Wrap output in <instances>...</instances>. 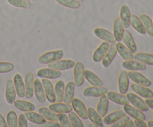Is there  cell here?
I'll use <instances>...</instances> for the list:
<instances>
[{
    "mask_svg": "<svg viewBox=\"0 0 153 127\" xmlns=\"http://www.w3.org/2000/svg\"><path fill=\"white\" fill-rule=\"evenodd\" d=\"M63 56H64V51L62 49L49 51V52H45L39 57L38 62L41 64H48L49 63L61 59Z\"/></svg>",
    "mask_w": 153,
    "mask_h": 127,
    "instance_id": "1",
    "label": "cell"
},
{
    "mask_svg": "<svg viewBox=\"0 0 153 127\" xmlns=\"http://www.w3.org/2000/svg\"><path fill=\"white\" fill-rule=\"evenodd\" d=\"M73 76H74V82L76 86L79 88L82 86L85 82V67L84 64L81 61L75 63L73 67Z\"/></svg>",
    "mask_w": 153,
    "mask_h": 127,
    "instance_id": "2",
    "label": "cell"
},
{
    "mask_svg": "<svg viewBox=\"0 0 153 127\" xmlns=\"http://www.w3.org/2000/svg\"><path fill=\"white\" fill-rule=\"evenodd\" d=\"M126 96L129 102L133 106L140 109V111L143 112H146L149 111V107L147 106L146 103L145 102V100H142L141 97H139L137 94H134V93H128Z\"/></svg>",
    "mask_w": 153,
    "mask_h": 127,
    "instance_id": "3",
    "label": "cell"
},
{
    "mask_svg": "<svg viewBox=\"0 0 153 127\" xmlns=\"http://www.w3.org/2000/svg\"><path fill=\"white\" fill-rule=\"evenodd\" d=\"M108 88L104 86L87 87L83 90V95L87 97H100L107 94Z\"/></svg>",
    "mask_w": 153,
    "mask_h": 127,
    "instance_id": "4",
    "label": "cell"
},
{
    "mask_svg": "<svg viewBox=\"0 0 153 127\" xmlns=\"http://www.w3.org/2000/svg\"><path fill=\"white\" fill-rule=\"evenodd\" d=\"M71 105L73 110L76 111V113L82 119H88V110H87L85 103H84L80 99L77 98V97L73 98L71 102Z\"/></svg>",
    "mask_w": 153,
    "mask_h": 127,
    "instance_id": "5",
    "label": "cell"
},
{
    "mask_svg": "<svg viewBox=\"0 0 153 127\" xmlns=\"http://www.w3.org/2000/svg\"><path fill=\"white\" fill-rule=\"evenodd\" d=\"M42 85L44 88L46 98L50 103H54L56 102V96L55 93V88L52 82L48 79L42 78Z\"/></svg>",
    "mask_w": 153,
    "mask_h": 127,
    "instance_id": "6",
    "label": "cell"
},
{
    "mask_svg": "<svg viewBox=\"0 0 153 127\" xmlns=\"http://www.w3.org/2000/svg\"><path fill=\"white\" fill-rule=\"evenodd\" d=\"M75 65V62L73 60L70 59H59L54 62L48 64V67L52 69H55L57 70H67L73 68Z\"/></svg>",
    "mask_w": 153,
    "mask_h": 127,
    "instance_id": "7",
    "label": "cell"
},
{
    "mask_svg": "<svg viewBox=\"0 0 153 127\" xmlns=\"http://www.w3.org/2000/svg\"><path fill=\"white\" fill-rule=\"evenodd\" d=\"M128 78L132 82L137 84V85H143V86L146 87H149L152 85V82L149 79H147L142 73H139L137 71H131V70H129V72L128 73Z\"/></svg>",
    "mask_w": 153,
    "mask_h": 127,
    "instance_id": "8",
    "label": "cell"
},
{
    "mask_svg": "<svg viewBox=\"0 0 153 127\" xmlns=\"http://www.w3.org/2000/svg\"><path fill=\"white\" fill-rule=\"evenodd\" d=\"M34 74L31 72H28L25 76V97L26 99L32 98L34 96Z\"/></svg>",
    "mask_w": 153,
    "mask_h": 127,
    "instance_id": "9",
    "label": "cell"
},
{
    "mask_svg": "<svg viewBox=\"0 0 153 127\" xmlns=\"http://www.w3.org/2000/svg\"><path fill=\"white\" fill-rule=\"evenodd\" d=\"M37 76L40 78H45L48 79H55L61 77L62 73L60 70H55L52 68H41L37 70Z\"/></svg>",
    "mask_w": 153,
    "mask_h": 127,
    "instance_id": "10",
    "label": "cell"
},
{
    "mask_svg": "<svg viewBox=\"0 0 153 127\" xmlns=\"http://www.w3.org/2000/svg\"><path fill=\"white\" fill-rule=\"evenodd\" d=\"M16 89H15L13 81L11 79H7L6 82L5 91H4V97H5L6 102L9 105L13 104V102L16 100Z\"/></svg>",
    "mask_w": 153,
    "mask_h": 127,
    "instance_id": "11",
    "label": "cell"
},
{
    "mask_svg": "<svg viewBox=\"0 0 153 127\" xmlns=\"http://www.w3.org/2000/svg\"><path fill=\"white\" fill-rule=\"evenodd\" d=\"M129 88V78L128 73L125 70H123L120 73L118 76V89L120 94H125L128 91Z\"/></svg>",
    "mask_w": 153,
    "mask_h": 127,
    "instance_id": "12",
    "label": "cell"
},
{
    "mask_svg": "<svg viewBox=\"0 0 153 127\" xmlns=\"http://www.w3.org/2000/svg\"><path fill=\"white\" fill-rule=\"evenodd\" d=\"M109 46H110V44H109L108 42L103 41L102 43H100V46L95 49V51L93 53V61L95 63H99L102 61V58H104L105 55L107 52Z\"/></svg>",
    "mask_w": 153,
    "mask_h": 127,
    "instance_id": "13",
    "label": "cell"
},
{
    "mask_svg": "<svg viewBox=\"0 0 153 127\" xmlns=\"http://www.w3.org/2000/svg\"><path fill=\"white\" fill-rule=\"evenodd\" d=\"M131 88L136 94L145 99L152 98L153 97V91L149 89L148 87L143 85H137L136 83H132L131 85Z\"/></svg>",
    "mask_w": 153,
    "mask_h": 127,
    "instance_id": "14",
    "label": "cell"
},
{
    "mask_svg": "<svg viewBox=\"0 0 153 127\" xmlns=\"http://www.w3.org/2000/svg\"><path fill=\"white\" fill-rule=\"evenodd\" d=\"M117 53V46H116V43H111L109 46L107 52L105 55L104 58L102 60V65L105 67H108L112 63V61H114V59L116 57Z\"/></svg>",
    "mask_w": 153,
    "mask_h": 127,
    "instance_id": "15",
    "label": "cell"
},
{
    "mask_svg": "<svg viewBox=\"0 0 153 127\" xmlns=\"http://www.w3.org/2000/svg\"><path fill=\"white\" fill-rule=\"evenodd\" d=\"M94 35L97 36L98 38L102 40L103 41L108 42L109 43L116 42L114 37V34L111 31H109L108 30L105 29V28H96L94 30Z\"/></svg>",
    "mask_w": 153,
    "mask_h": 127,
    "instance_id": "16",
    "label": "cell"
},
{
    "mask_svg": "<svg viewBox=\"0 0 153 127\" xmlns=\"http://www.w3.org/2000/svg\"><path fill=\"white\" fill-rule=\"evenodd\" d=\"M120 18L121 19L124 28H128L131 25V13L130 8L126 4H123L121 6L120 10Z\"/></svg>",
    "mask_w": 153,
    "mask_h": 127,
    "instance_id": "17",
    "label": "cell"
},
{
    "mask_svg": "<svg viewBox=\"0 0 153 127\" xmlns=\"http://www.w3.org/2000/svg\"><path fill=\"white\" fill-rule=\"evenodd\" d=\"M123 111L126 112V114H127L128 116L131 117L134 119L143 120H146V115L144 114L143 111L137 108L134 106L130 105L129 104L124 105Z\"/></svg>",
    "mask_w": 153,
    "mask_h": 127,
    "instance_id": "18",
    "label": "cell"
},
{
    "mask_svg": "<svg viewBox=\"0 0 153 127\" xmlns=\"http://www.w3.org/2000/svg\"><path fill=\"white\" fill-rule=\"evenodd\" d=\"M106 96L108 97V100L116 104L124 105L126 104H129V101L127 99L125 94H120V93L115 92V91H108Z\"/></svg>",
    "mask_w": 153,
    "mask_h": 127,
    "instance_id": "19",
    "label": "cell"
},
{
    "mask_svg": "<svg viewBox=\"0 0 153 127\" xmlns=\"http://www.w3.org/2000/svg\"><path fill=\"white\" fill-rule=\"evenodd\" d=\"M126 114L124 111L123 110H116L114 111L111 112L108 114H106L104 117V119H103V123L106 125L111 126V124L114 123L117 121L119 120L120 118H122L123 117L126 116Z\"/></svg>",
    "mask_w": 153,
    "mask_h": 127,
    "instance_id": "20",
    "label": "cell"
},
{
    "mask_svg": "<svg viewBox=\"0 0 153 127\" xmlns=\"http://www.w3.org/2000/svg\"><path fill=\"white\" fill-rule=\"evenodd\" d=\"M34 94L36 99L40 103H44L46 102V94L44 88L42 85L41 81L39 79H35L34 82Z\"/></svg>",
    "mask_w": 153,
    "mask_h": 127,
    "instance_id": "21",
    "label": "cell"
},
{
    "mask_svg": "<svg viewBox=\"0 0 153 127\" xmlns=\"http://www.w3.org/2000/svg\"><path fill=\"white\" fill-rule=\"evenodd\" d=\"M122 66L124 69L131 70V71L146 70V64L132 59L128 60V61H124L122 63Z\"/></svg>",
    "mask_w": 153,
    "mask_h": 127,
    "instance_id": "22",
    "label": "cell"
},
{
    "mask_svg": "<svg viewBox=\"0 0 153 127\" xmlns=\"http://www.w3.org/2000/svg\"><path fill=\"white\" fill-rule=\"evenodd\" d=\"M124 31L125 29H124V26L121 22L120 18L117 17L114 19L113 25V34L117 42H120L123 40Z\"/></svg>",
    "mask_w": 153,
    "mask_h": 127,
    "instance_id": "23",
    "label": "cell"
},
{
    "mask_svg": "<svg viewBox=\"0 0 153 127\" xmlns=\"http://www.w3.org/2000/svg\"><path fill=\"white\" fill-rule=\"evenodd\" d=\"M13 84H14L15 89H16V95L19 98H23L25 97V84L22 79V76L19 73H16L13 77Z\"/></svg>",
    "mask_w": 153,
    "mask_h": 127,
    "instance_id": "24",
    "label": "cell"
},
{
    "mask_svg": "<svg viewBox=\"0 0 153 127\" xmlns=\"http://www.w3.org/2000/svg\"><path fill=\"white\" fill-rule=\"evenodd\" d=\"M49 108L57 114H68L73 111V107L72 105H70V104H67V103L62 102H55L54 103H51L49 106Z\"/></svg>",
    "mask_w": 153,
    "mask_h": 127,
    "instance_id": "25",
    "label": "cell"
},
{
    "mask_svg": "<svg viewBox=\"0 0 153 127\" xmlns=\"http://www.w3.org/2000/svg\"><path fill=\"white\" fill-rule=\"evenodd\" d=\"M108 106H109V100L106 94L101 96L99 100L98 104L97 105V111L98 112L99 114L102 117H104L107 114L108 110Z\"/></svg>",
    "mask_w": 153,
    "mask_h": 127,
    "instance_id": "26",
    "label": "cell"
},
{
    "mask_svg": "<svg viewBox=\"0 0 153 127\" xmlns=\"http://www.w3.org/2000/svg\"><path fill=\"white\" fill-rule=\"evenodd\" d=\"M75 89H76V84L73 82H67L65 85V89H64V95L63 102L67 104H70L74 98Z\"/></svg>",
    "mask_w": 153,
    "mask_h": 127,
    "instance_id": "27",
    "label": "cell"
},
{
    "mask_svg": "<svg viewBox=\"0 0 153 127\" xmlns=\"http://www.w3.org/2000/svg\"><path fill=\"white\" fill-rule=\"evenodd\" d=\"M88 118L90 120L95 124L97 127H103L104 126V123H103V120L102 117L99 114L97 110L94 108L93 107H88Z\"/></svg>",
    "mask_w": 153,
    "mask_h": 127,
    "instance_id": "28",
    "label": "cell"
},
{
    "mask_svg": "<svg viewBox=\"0 0 153 127\" xmlns=\"http://www.w3.org/2000/svg\"><path fill=\"white\" fill-rule=\"evenodd\" d=\"M13 104L16 109L24 112L32 111L35 110V105L32 102L26 101V100H15Z\"/></svg>",
    "mask_w": 153,
    "mask_h": 127,
    "instance_id": "29",
    "label": "cell"
},
{
    "mask_svg": "<svg viewBox=\"0 0 153 127\" xmlns=\"http://www.w3.org/2000/svg\"><path fill=\"white\" fill-rule=\"evenodd\" d=\"M116 46L117 51L118 53L120 54L121 58L124 61H128V60L133 59V58H134L133 52L128 47H126L123 43H120V42H117V43H116Z\"/></svg>",
    "mask_w": 153,
    "mask_h": 127,
    "instance_id": "30",
    "label": "cell"
},
{
    "mask_svg": "<svg viewBox=\"0 0 153 127\" xmlns=\"http://www.w3.org/2000/svg\"><path fill=\"white\" fill-rule=\"evenodd\" d=\"M24 115L25 116V117L27 118L28 121L33 123L37 124V125H42V124L45 123L46 121V120L40 114V113H37V112L34 111H25L24 113Z\"/></svg>",
    "mask_w": 153,
    "mask_h": 127,
    "instance_id": "31",
    "label": "cell"
},
{
    "mask_svg": "<svg viewBox=\"0 0 153 127\" xmlns=\"http://www.w3.org/2000/svg\"><path fill=\"white\" fill-rule=\"evenodd\" d=\"M122 40L123 41L124 45L126 47H128L133 53L136 52V51H137V44H136L135 41H134V38H133L132 35H131L129 31H128V30L124 31L123 37Z\"/></svg>",
    "mask_w": 153,
    "mask_h": 127,
    "instance_id": "32",
    "label": "cell"
},
{
    "mask_svg": "<svg viewBox=\"0 0 153 127\" xmlns=\"http://www.w3.org/2000/svg\"><path fill=\"white\" fill-rule=\"evenodd\" d=\"M85 79L93 86H103L104 85L102 79L90 70H85Z\"/></svg>",
    "mask_w": 153,
    "mask_h": 127,
    "instance_id": "33",
    "label": "cell"
},
{
    "mask_svg": "<svg viewBox=\"0 0 153 127\" xmlns=\"http://www.w3.org/2000/svg\"><path fill=\"white\" fill-rule=\"evenodd\" d=\"M131 26L133 27V28H134L135 31H137L139 34H142V35H144V34H146V30H145L144 26H143V22L140 20L139 16H136V15L134 14L131 15Z\"/></svg>",
    "mask_w": 153,
    "mask_h": 127,
    "instance_id": "34",
    "label": "cell"
},
{
    "mask_svg": "<svg viewBox=\"0 0 153 127\" xmlns=\"http://www.w3.org/2000/svg\"><path fill=\"white\" fill-rule=\"evenodd\" d=\"M38 112L48 121H55V122H58V114L55 112L52 111L49 108L46 107H40L39 108Z\"/></svg>",
    "mask_w": 153,
    "mask_h": 127,
    "instance_id": "35",
    "label": "cell"
},
{
    "mask_svg": "<svg viewBox=\"0 0 153 127\" xmlns=\"http://www.w3.org/2000/svg\"><path fill=\"white\" fill-rule=\"evenodd\" d=\"M139 18L143 22L146 34H148V35H149L150 37H153V22L151 18L148 15L143 14V13L140 14L139 16Z\"/></svg>",
    "mask_w": 153,
    "mask_h": 127,
    "instance_id": "36",
    "label": "cell"
},
{
    "mask_svg": "<svg viewBox=\"0 0 153 127\" xmlns=\"http://www.w3.org/2000/svg\"><path fill=\"white\" fill-rule=\"evenodd\" d=\"M134 60L148 65H153V55L146 52H137L134 55Z\"/></svg>",
    "mask_w": 153,
    "mask_h": 127,
    "instance_id": "37",
    "label": "cell"
},
{
    "mask_svg": "<svg viewBox=\"0 0 153 127\" xmlns=\"http://www.w3.org/2000/svg\"><path fill=\"white\" fill-rule=\"evenodd\" d=\"M55 93L56 96V102H63L64 95V89H65V85L62 80H58L55 83Z\"/></svg>",
    "mask_w": 153,
    "mask_h": 127,
    "instance_id": "38",
    "label": "cell"
},
{
    "mask_svg": "<svg viewBox=\"0 0 153 127\" xmlns=\"http://www.w3.org/2000/svg\"><path fill=\"white\" fill-rule=\"evenodd\" d=\"M10 5L16 7L24 9H29L31 7V3L29 0H7Z\"/></svg>",
    "mask_w": 153,
    "mask_h": 127,
    "instance_id": "39",
    "label": "cell"
},
{
    "mask_svg": "<svg viewBox=\"0 0 153 127\" xmlns=\"http://www.w3.org/2000/svg\"><path fill=\"white\" fill-rule=\"evenodd\" d=\"M68 117L70 119V123L73 127H83L84 124L81 117L76 113V112L70 111L68 113Z\"/></svg>",
    "mask_w": 153,
    "mask_h": 127,
    "instance_id": "40",
    "label": "cell"
},
{
    "mask_svg": "<svg viewBox=\"0 0 153 127\" xmlns=\"http://www.w3.org/2000/svg\"><path fill=\"white\" fill-rule=\"evenodd\" d=\"M58 4L71 9H79L81 7V2L77 0H55Z\"/></svg>",
    "mask_w": 153,
    "mask_h": 127,
    "instance_id": "41",
    "label": "cell"
},
{
    "mask_svg": "<svg viewBox=\"0 0 153 127\" xmlns=\"http://www.w3.org/2000/svg\"><path fill=\"white\" fill-rule=\"evenodd\" d=\"M18 117L16 113L13 110H10L7 114V124L8 127L17 126Z\"/></svg>",
    "mask_w": 153,
    "mask_h": 127,
    "instance_id": "42",
    "label": "cell"
},
{
    "mask_svg": "<svg viewBox=\"0 0 153 127\" xmlns=\"http://www.w3.org/2000/svg\"><path fill=\"white\" fill-rule=\"evenodd\" d=\"M14 69V65L11 62L0 61V73H7Z\"/></svg>",
    "mask_w": 153,
    "mask_h": 127,
    "instance_id": "43",
    "label": "cell"
},
{
    "mask_svg": "<svg viewBox=\"0 0 153 127\" xmlns=\"http://www.w3.org/2000/svg\"><path fill=\"white\" fill-rule=\"evenodd\" d=\"M58 120L61 123V126L63 127H71V123H70V119L68 117V115L66 114L65 113L58 114Z\"/></svg>",
    "mask_w": 153,
    "mask_h": 127,
    "instance_id": "44",
    "label": "cell"
},
{
    "mask_svg": "<svg viewBox=\"0 0 153 127\" xmlns=\"http://www.w3.org/2000/svg\"><path fill=\"white\" fill-rule=\"evenodd\" d=\"M130 120L129 116H127V115H126V116L123 117L122 118H120L119 120L117 121L116 123L111 124L110 126L111 127H125V126H126L127 123L128 122V120Z\"/></svg>",
    "mask_w": 153,
    "mask_h": 127,
    "instance_id": "45",
    "label": "cell"
},
{
    "mask_svg": "<svg viewBox=\"0 0 153 127\" xmlns=\"http://www.w3.org/2000/svg\"><path fill=\"white\" fill-rule=\"evenodd\" d=\"M17 126L19 127H28V120L25 117L24 114H20L18 117L17 120Z\"/></svg>",
    "mask_w": 153,
    "mask_h": 127,
    "instance_id": "46",
    "label": "cell"
},
{
    "mask_svg": "<svg viewBox=\"0 0 153 127\" xmlns=\"http://www.w3.org/2000/svg\"><path fill=\"white\" fill-rule=\"evenodd\" d=\"M43 127H60L61 126V123H58V122L55 121H46V123L42 125H40Z\"/></svg>",
    "mask_w": 153,
    "mask_h": 127,
    "instance_id": "47",
    "label": "cell"
},
{
    "mask_svg": "<svg viewBox=\"0 0 153 127\" xmlns=\"http://www.w3.org/2000/svg\"><path fill=\"white\" fill-rule=\"evenodd\" d=\"M134 125L137 127H146L147 125H146V123L144 122V120H138V119H134Z\"/></svg>",
    "mask_w": 153,
    "mask_h": 127,
    "instance_id": "48",
    "label": "cell"
},
{
    "mask_svg": "<svg viewBox=\"0 0 153 127\" xmlns=\"http://www.w3.org/2000/svg\"><path fill=\"white\" fill-rule=\"evenodd\" d=\"M145 102L146 103V105H147V106L149 108L153 109V97H152V98L146 99V100H145Z\"/></svg>",
    "mask_w": 153,
    "mask_h": 127,
    "instance_id": "49",
    "label": "cell"
},
{
    "mask_svg": "<svg viewBox=\"0 0 153 127\" xmlns=\"http://www.w3.org/2000/svg\"><path fill=\"white\" fill-rule=\"evenodd\" d=\"M7 122H6L5 120H4V117L0 114V127H7Z\"/></svg>",
    "mask_w": 153,
    "mask_h": 127,
    "instance_id": "50",
    "label": "cell"
},
{
    "mask_svg": "<svg viewBox=\"0 0 153 127\" xmlns=\"http://www.w3.org/2000/svg\"><path fill=\"white\" fill-rule=\"evenodd\" d=\"M126 126H128V127H134V126H135V125H134V121L131 120H128V122L127 123Z\"/></svg>",
    "mask_w": 153,
    "mask_h": 127,
    "instance_id": "51",
    "label": "cell"
},
{
    "mask_svg": "<svg viewBox=\"0 0 153 127\" xmlns=\"http://www.w3.org/2000/svg\"><path fill=\"white\" fill-rule=\"evenodd\" d=\"M146 125L149 127H153V120H149L147 123H146Z\"/></svg>",
    "mask_w": 153,
    "mask_h": 127,
    "instance_id": "52",
    "label": "cell"
},
{
    "mask_svg": "<svg viewBox=\"0 0 153 127\" xmlns=\"http://www.w3.org/2000/svg\"><path fill=\"white\" fill-rule=\"evenodd\" d=\"M95 124L93 123H90V124L88 125V127H95Z\"/></svg>",
    "mask_w": 153,
    "mask_h": 127,
    "instance_id": "53",
    "label": "cell"
},
{
    "mask_svg": "<svg viewBox=\"0 0 153 127\" xmlns=\"http://www.w3.org/2000/svg\"><path fill=\"white\" fill-rule=\"evenodd\" d=\"M77 1H79V2H82V1H83L84 0H77Z\"/></svg>",
    "mask_w": 153,
    "mask_h": 127,
    "instance_id": "54",
    "label": "cell"
},
{
    "mask_svg": "<svg viewBox=\"0 0 153 127\" xmlns=\"http://www.w3.org/2000/svg\"><path fill=\"white\" fill-rule=\"evenodd\" d=\"M32 1H37V0H32Z\"/></svg>",
    "mask_w": 153,
    "mask_h": 127,
    "instance_id": "55",
    "label": "cell"
},
{
    "mask_svg": "<svg viewBox=\"0 0 153 127\" xmlns=\"http://www.w3.org/2000/svg\"><path fill=\"white\" fill-rule=\"evenodd\" d=\"M152 115H153V111H152Z\"/></svg>",
    "mask_w": 153,
    "mask_h": 127,
    "instance_id": "56",
    "label": "cell"
},
{
    "mask_svg": "<svg viewBox=\"0 0 153 127\" xmlns=\"http://www.w3.org/2000/svg\"><path fill=\"white\" fill-rule=\"evenodd\" d=\"M152 22H153V21H152Z\"/></svg>",
    "mask_w": 153,
    "mask_h": 127,
    "instance_id": "57",
    "label": "cell"
},
{
    "mask_svg": "<svg viewBox=\"0 0 153 127\" xmlns=\"http://www.w3.org/2000/svg\"><path fill=\"white\" fill-rule=\"evenodd\" d=\"M29 1H30V0H29Z\"/></svg>",
    "mask_w": 153,
    "mask_h": 127,
    "instance_id": "58",
    "label": "cell"
}]
</instances>
